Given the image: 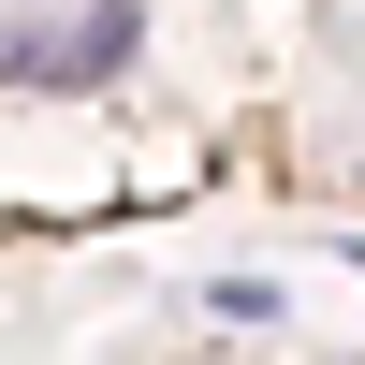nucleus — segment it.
<instances>
[{"instance_id":"1","label":"nucleus","mask_w":365,"mask_h":365,"mask_svg":"<svg viewBox=\"0 0 365 365\" xmlns=\"http://www.w3.org/2000/svg\"><path fill=\"white\" fill-rule=\"evenodd\" d=\"M132 58V0H88L73 29H15L0 44V88H103Z\"/></svg>"}]
</instances>
